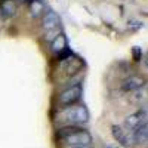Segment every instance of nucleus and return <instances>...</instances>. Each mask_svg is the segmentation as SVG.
<instances>
[{"label": "nucleus", "instance_id": "10", "mask_svg": "<svg viewBox=\"0 0 148 148\" xmlns=\"http://www.w3.org/2000/svg\"><path fill=\"white\" fill-rule=\"evenodd\" d=\"M51 47H52V51L56 52V53H61L62 51H65V49H67V39H65V36H62V34L56 36L55 39L52 40V43H51Z\"/></svg>", "mask_w": 148, "mask_h": 148}, {"label": "nucleus", "instance_id": "1", "mask_svg": "<svg viewBox=\"0 0 148 148\" xmlns=\"http://www.w3.org/2000/svg\"><path fill=\"white\" fill-rule=\"evenodd\" d=\"M59 120L70 123V125H76V123H86L89 120V111L83 105L76 107H68L59 113Z\"/></svg>", "mask_w": 148, "mask_h": 148}, {"label": "nucleus", "instance_id": "2", "mask_svg": "<svg viewBox=\"0 0 148 148\" xmlns=\"http://www.w3.org/2000/svg\"><path fill=\"white\" fill-rule=\"evenodd\" d=\"M147 121H148V108H142V110H138L136 113L129 114L125 119V125H123V127H125L127 132H135Z\"/></svg>", "mask_w": 148, "mask_h": 148}, {"label": "nucleus", "instance_id": "13", "mask_svg": "<svg viewBox=\"0 0 148 148\" xmlns=\"http://www.w3.org/2000/svg\"><path fill=\"white\" fill-rule=\"evenodd\" d=\"M68 148H93L92 145H80V147H68Z\"/></svg>", "mask_w": 148, "mask_h": 148}, {"label": "nucleus", "instance_id": "7", "mask_svg": "<svg viewBox=\"0 0 148 148\" xmlns=\"http://www.w3.org/2000/svg\"><path fill=\"white\" fill-rule=\"evenodd\" d=\"M59 24H61V19L58 16L56 12L53 10H49L43 16V21H42V25L46 31H51V30H56L59 27Z\"/></svg>", "mask_w": 148, "mask_h": 148}, {"label": "nucleus", "instance_id": "11", "mask_svg": "<svg viewBox=\"0 0 148 148\" xmlns=\"http://www.w3.org/2000/svg\"><path fill=\"white\" fill-rule=\"evenodd\" d=\"M45 9V5L40 2V0H33L30 3V10H31V15L33 16H39L40 12H43Z\"/></svg>", "mask_w": 148, "mask_h": 148}, {"label": "nucleus", "instance_id": "12", "mask_svg": "<svg viewBox=\"0 0 148 148\" xmlns=\"http://www.w3.org/2000/svg\"><path fill=\"white\" fill-rule=\"evenodd\" d=\"M53 34L58 36V34H61V33H59L58 28H56V30H51V31H46V36H45V37H46V40H51V42H52V40L55 39V36H53Z\"/></svg>", "mask_w": 148, "mask_h": 148}, {"label": "nucleus", "instance_id": "5", "mask_svg": "<svg viewBox=\"0 0 148 148\" xmlns=\"http://www.w3.org/2000/svg\"><path fill=\"white\" fill-rule=\"evenodd\" d=\"M111 133L116 141H119L123 147H133L136 145V141H135V136L132 132H127L123 126H119V125H114L111 127Z\"/></svg>", "mask_w": 148, "mask_h": 148}, {"label": "nucleus", "instance_id": "4", "mask_svg": "<svg viewBox=\"0 0 148 148\" xmlns=\"http://www.w3.org/2000/svg\"><path fill=\"white\" fill-rule=\"evenodd\" d=\"M82 86L80 83L77 84H73L70 86L68 89H65L62 93L59 95V104L61 105H71V104H76L80 98H82Z\"/></svg>", "mask_w": 148, "mask_h": 148}, {"label": "nucleus", "instance_id": "14", "mask_svg": "<svg viewBox=\"0 0 148 148\" xmlns=\"http://www.w3.org/2000/svg\"><path fill=\"white\" fill-rule=\"evenodd\" d=\"M105 148H117V147H114V145H107Z\"/></svg>", "mask_w": 148, "mask_h": 148}, {"label": "nucleus", "instance_id": "3", "mask_svg": "<svg viewBox=\"0 0 148 148\" xmlns=\"http://www.w3.org/2000/svg\"><path fill=\"white\" fill-rule=\"evenodd\" d=\"M64 142L67 147H80V145H92V136L88 130L77 129L76 132H73L68 135L67 138H64Z\"/></svg>", "mask_w": 148, "mask_h": 148}, {"label": "nucleus", "instance_id": "16", "mask_svg": "<svg viewBox=\"0 0 148 148\" xmlns=\"http://www.w3.org/2000/svg\"><path fill=\"white\" fill-rule=\"evenodd\" d=\"M147 144H148V141H147Z\"/></svg>", "mask_w": 148, "mask_h": 148}, {"label": "nucleus", "instance_id": "9", "mask_svg": "<svg viewBox=\"0 0 148 148\" xmlns=\"http://www.w3.org/2000/svg\"><path fill=\"white\" fill-rule=\"evenodd\" d=\"M132 133H133V136H135L136 144H147V141H148V121L144 123L139 129H136V130L132 132Z\"/></svg>", "mask_w": 148, "mask_h": 148}, {"label": "nucleus", "instance_id": "8", "mask_svg": "<svg viewBox=\"0 0 148 148\" xmlns=\"http://www.w3.org/2000/svg\"><path fill=\"white\" fill-rule=\"evenodd\" d=\"M16 14V3L14 0H5L0 5V16L3 19H9Z\"/></svg>", "mask_w": 148, "mask_h": 148}, {"label": "nucleus", "instance_id": "6", "mask_svg": "<svg viewBox=\"0 0 148 148\" xmlns=\"http://www.w3.org/2000/svg\"><path fill=\"white\" fill-rule=\"evenodd\" d=\"M145 84V80L139 76H130L127 77L125 82L121 83V90H125V92H133V90H138L141 89L142 86Z\"/></svg>", "mask_w": 148, "mask_h": 148}, {"label": "nucleus", "instance_id": "15", "mask_svg": "<svg viewBox=\"0 0 148 148\" xmlns=\"http://www.w3.org/2000/svg\"><path fill=\"white\" fill-rule=\"evenodd\" d=\"M145 64H147V65H148V59H147V62H145Z\"/></svg>", "mask_w": 148, "mask_h": 148}]
</instances>
